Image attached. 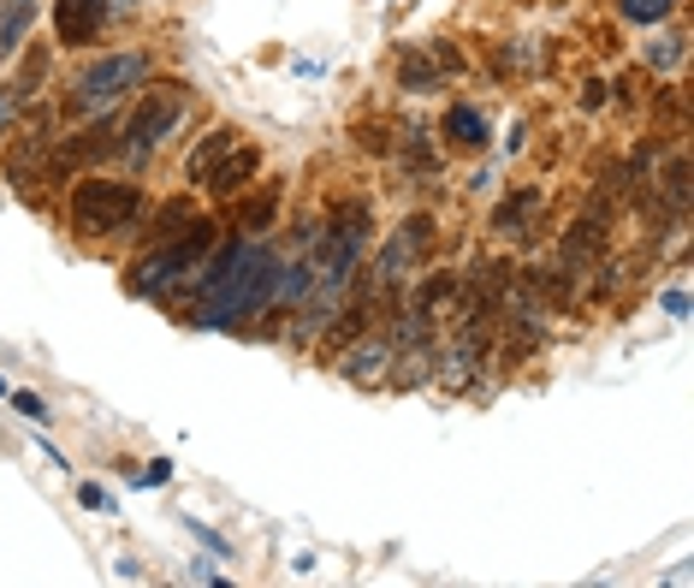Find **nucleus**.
Segmentation results:
<instances>
[{
	"instance_id": "a878e982",
	"label": "nucleus",
	"mask_w": 694,
	"mask_h": 588,
	"mask_svg": "<svg viewBox=\"0 0 694 588\" xmlns=\"http://www.w3.org/2000/svg\"><path fill=\"white\" fill-rule=\"evenodd\" d=\"M605 102V84L594 78V84H588V90H582V107H588V114H594V107Z\"/></svg>"
},
{
	"instance_id": "f8f14e48",
	"label": "nucleus",
	"mask_w": 694,
	"mask_h": 588,
	"mask_svg": "<svg viewBox=\"0 0 694 588\" xmlns=\"http://www.w3.org/2000/svg\"><path fill=\"white\" fill-rule=\"evenodd\" d=\"M386 369H393V333H381V340L357 345V351L345 357V374H350V381H381Z\"/></svg>"
},
{
	"instance_id": "9b49d317",
	"label": "nucleus",
	"mask_w": 694,
	"mask_h": 588,
	"mask_svg": "<svg viewBox=\"0 0 694 588\" xmlns=\"http://www.w3.org/2000/svg\"><path fill=\"white\" fill-rule=\"evenodd\" d=\"M535 208H540V191H511L493 208V232H504V238H535Z\"/></svg>"
},
{
	"instance_id": "0eeeda50",
	"label": "nucleus",
	"mask_w": 694,
	"mask_h": 588,
	"mask_svg": "<svg viewBox=\"0 0 694 588\" xmlns=\"http://www.w3.org/2000/svg\"><path fill=\"white\" fill-rule=\"evenodd\" d=\"M434 250V215H403L398 220V232L386 238V250H381V261H374V273H369V297H393L403 280H410V268Z\"/></svg>"
},
{
	"instance_id": "b1692460",
	"label": "nucleus",
	"mask_w": 694,
	"mask_h": 588,
	"mask_svg": "<svg viewBox=\"0 0 694 588\" xmlns=\"http://www.w3.org/2000/svg\"><path fill=\"white\" fill-rule=\"evenodd\" d=\"M12 410H18V417H36V422L48 417V405H42L36 393H12Z\"/></svg>"
},
{
	"instance_id": "dca6fc26",
	"label": "nucleus",
	"mask_w": 694,
	"mask_h": 588,
	"mask_svg": "<svg viewBox=\"0 0 694 588\" xmlns=\"http://www.w3.org/2000/svg\"><path fill=\"white\" fill-rule=\"evenodd\" d=\"M232 143H237V131H226V125H220V131H208V143H202L196 155H191V167H184V179H191V184H202V179H208V172H214V161H220V155H226V149H232Z\"/></svg>"
},
{
	"instance_id": "f257e3e1",
	"label": "nucleus",
	"mask_w": 694,
	"mask_h": 588,
	"mask_svg": "<svg viewBox=\"0 0 694 588\" xmlns=\"http://www.w3.org/2000/svg\"><path fill=\"white\" fill-rule=\"evenodd\" d=\"M273 280H280V256L261 250L256 238H232L226 250H214L208 268L191 273L196 321H202V328H232V321L249 316V309L268 304Z\"/></svg>"
},
{
	"instance_id": "39448f33",
	"label": "nucleus",
	"mask_w": 694,
	"mask_h": 588,
	"mask_svg": "<svg viewBox=\"0 0 694 588\" xmlns=\"http://www.w3.org/2000/svg\"><path fill=\"white\" fill-rule=\"evenodd\" d=\"M184 114H191V90H184V84H149V90L131 102V119H125V131H119V149L131 161H143L149 149H160L172 131H179Z\"/></svg>"
},
{
	"instance_id": "2eb2a0df",
	"label": "nucleus",
	"mask_w": 694,
	"mask_h": 588,
	"mask_svg": "<svg viewBox=\"0 0 694 588\" xmlns=\"http://www.w3.org/2000/svg\"><path fill=\"white\" fill-rule=\"evenodd\" d=\"M659 196H665V208H671V220H683V215H689V155H683V149H677V155L665 161Z\"/></svg>"
},
{
	"instance_id": "4468645a",
	"label": "nucleus",
	"mask_w": 694,
	"mask_h": 588,
	"mask_svg": "<svg viewBox=\"0 0 694 588\" xmlns=\"http://www.w3.org/2000/svg\"><path fill=\"white\" fill-rule=\"evenodd\" d=\"M446 137H451V143H458V149H487V114H481V107H451V114H446Z\"/></svg>"
},
{
	"instance_id": "6e6552de",
	"label": "nucleus",
	"mask_w": 694,
	"mask_h": 588,
	"mask_svg": "<svg viewBox=\"0 0 694 588\" xmlns=\"http://www.w3.org/2000/svg\"><path fill=\"white\" fill-rule=\"evenodd\" d=\"M107 30V0H54V36L66 48H83Z\"/></svg>"
},
{
	"instance_id": "bb28decb",
	"label": "nucleus",
	"mask_w": 694,
	"mask_h": 588,
	"mask_svg": "<svg viewBox=\"0 0 694 588\" xmlns=\"http://www.w3.org/2000/svg\"><path fill=\"white\" fill-rule=\"evenodd\" d=\"M167 475H172V464H149V470H143V487H160Z\"/></svg>"
},
{
	"instance_id": "a211bd4d",
	"label": "nucleus",
	"mask_w": 694,
	"mask_h": 588,
	"mask_svg": "<svg viewBox=\"0 0 694 588\" xmlns=\"http://www.w3.org/2000/svg\"><path fill=\"white\" fill-rule=\"evenodd\" d=\"M683 54H689V36L677 30V36H659V42H647V66L653 72H677L683 66Z\"/></svg>"
},
{
	"instance_id": "393cba45",
	"label": "nucleus",
	"mask_w": 694,
	"mask_h": 588,
	"mask_svg": "<svg viewBox=\"0 0 694 588\" xmlns=\"http://www.w3.org/2000/svg\"><path fill=\"white\" fill-rule=\"evenodd\" d=\"M12 107H18V90H12V84H0V131H7Z\"/></svg>"
},
{
	"instance_id": "423d86ee",
	"label": "nucleus",
	"mask_w": 694,
	"mask_h": 588,
	"mask_svg": "<svg viewBox=\"0 0 694 588\" xmlns=\"http://www.w3.org/2000/svg\"><path fill=\"white\" fill-rule=\"evenodd\" d=\"M208 250H214V220H196V227L184 232V244L172 238V244L160 250V256H149L143 268H131V273H125V285H131L137 297H167L179 280H191V273H196V261L208 256Z\"/></svg>"
},
{
	"instance_id": "9d476101",
	"label": "nucleus",
	"mask_w": 694,
	"mask_h": 588,
	"mask_svg": "<svg viewBox=\"0 0 694 588\" xmlns=\"http://www.w3.org/2000/svg\"><path fill=\"white\" fill-rule=\"evenodd\" d=\"M256 167H261V155H256V149L232 143V149H226L220 161H214V172H208V179H202V184H208L214 196H237V191H244L249 179H256Z\"/></svg>"
},
{
	"instance_id": "4be33fe9",
	"label": "nucleus",
	"mask_w": 694,
	"mask_h": 588,
	"mask_svg": "<svg viewBox=\"0 0 694 588\" xmlns=\"http://www.w3.org/2000/svg\"><path fill=\"white\" fill-rule=\"evenodd\" d=\"M42 78H48V54H42V48H36V54L24 60L18 84H12V90H18V102H24V95H30V90H36V84H42Z\"/></svg>"
},
{
	"instance_id": "1a4fd4ad",
	"label": "nucleus",
	"mask_w": 694,
	"mask_h": 588,
	"mask_svg": "<svg viewBox=\"0 0 694 588\" xmlns=\"http://www.w3.org/2000/svg\"><path fill=\"white\" fill-rule=\"evenodd\" d=\"M605 232H612V220L582 215L570 232L558 238V268H564V273H576V268H594V261L605 256Z\"/></svg>"
},
{
	"instance_id": "6ab92c4d",
	"label": "nucleus",
	"mask_w": 694,
	"mask_h": 588,
	"mask_svg": "<svg viewBox=\"0 0 694 588\" xmlns=\"http://www.w3.org/2000/svg\"><path fill=\"white\" fill-rule=\"evenodd\" d=\"M617 12H624L629 24H665L677 12V0H617Z\"/></svg>"
},
{
	"instance_id": "cd10ccee",
	"label": "nucleus",
	"mask_w": 694,
	"mask_h": 588,
	"mask_svg": "<svg viewBox=\"0 0 694 588\" xmlns=\"http://www.w3.org/2000/svg\"><path fill=\"white\" fill-rule=\"evenodd\" d=\"M665 309H671V316H689V292H665Z\"/></svg>"
},
{
	"instance_id": "7ed1b4c3",
	"label": "nucleus",
	"mask_w": 694,
	"mask_h": 588,
	"mask_svg": "<svg viewBox=\"0 0 694 588\" xmlns=\"http://www.w3.org/2000/svg\"><path fill=\"white\" fill-rule=\"evenodd\" d=\"M369 232H374V208L362 203V196H345V203L326 208L321 220V244H314V280H350L362 261V250H369Z\"/></svg>"
},
{
	"instance_id": "5701e85b",
	"label": "nucleus",
	"mask_w": 694,
	"mask_h": 588,
	"mask_svg": "<svg viewBox=\"0 0 694 588\" xmlns=\"http://www.w3.org/2000/svg\"><path fill=\"white\" fill-rule=\"evenodd\" d=\"M357 143L369 149V155H386V149H393V143H386V131H381V125H362V131H357Z\"/></svg>"
},
{
	"instance_id": "20e7f679",
	"label": "nucleus",
	"mask_w": 694,
	"mask_h": 588,
	"mask_svg": "<svg viewBox=\"0 0 694 588\" xmlns=\"http://www.w3.org/2000/svg\"><path fill=\"white\" fill-rule=\"evenodd\" d=\"M143 215V191L125 179H83L72 184V232L78 238H113Z\"/></svg>"
},
{
	"instance_id": "412c9836",
	"label": "nucleus",
	"mask_w": 694,
	"mask_h": 588,
	"mask_svg": "<svg viewBox=\"0 0 694 588\" xmlns=\"http://www.w3.org/2000/svg\"><path fill=\"white\" fill-rule=\"evenodd\" d=\"M273 215H280V191H261L237 220H244V232H261V227H273Z\"/></svg>"
},
{
	"instance_id": "f3484780",
	"label": "nucleus",
	"mask_w": 694,
	"mask_h": 588,
	"mask_svg": "<svg viewBox=\"0 0 694 588\" xmlns=\"http://www.w3.org/2000/svg\"><path fill=\"white\" fill-rule=\"evenodd\" d=\"M191 227H196V208H191V203H167V208H160V220H155V232H149V238H155V244H172V238H184Z\"/></svg>"
},
{
	"instance_id": "aec40b11",
	"label": "nucleus",
	"mask_w": 694,
	"mask_h": 588,
	"mask_svg": "<svg viewBox=\"0 0 694 588\" xmlns=\"http://www.w3.org/2000/svg\"><path fill=\"white\" fill-rule=\"evenodd\" d=\"M403 167L427 172V179L439 172V155H434V143H427V131H410V143H403Z\"/></svg>"
},
{
	"instance_id": "f03ea898",
	"label": "nucleus",
	"mask_w": 694,
	"mask_h": 588,
	"mask_svg": "<svg viewBox=\"0 0 694 588\" xmlns=\"http://www.w3.org/2000/svg\"><path fill=\"white\" fill-rule=\"evenodd\" d=\"M143 78H149V54H137V48H131V54H101V60H90V66L72 72L66 114L72 119H101L113 102H125Z\"/></svg>"
},
{
	"instance_id": "ddd939ff",
	"label": "nucleus",
	"mask_w": 694,
	"mask_h": 588,
	"mask_svg": "<svg viewBox=\"0 0 694 588\" xmlns=\"http://www.w3.org/2000/svg\"><path fill=\"white\" fill-rule=\"evenodd\" d=\"M36 24V0H0V60L18 54V42Z\"/></svg>"
}]
</instances>
